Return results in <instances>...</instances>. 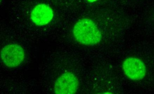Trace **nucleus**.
I'll use <instances>...</instances> for the list:
<instances>
[{"label": "nucleus", "mask_w": 154, "mask_h": 94, "mask_svg": "<svg viewBox=\"0 0 154 94\" xmlns=\"http://www.w3.org/2000/svg\"><path fill=\"white\" fill-rule=\"evenodd\" d=\"M98 1V0H86V2H88L89 3H93Z\"/></svg>", "instance_id": "nucleus-6"}, {"label": "nucleus", "mask_w": 154, "mask_h": 94, "mask_svg": "<svg viewBox=\"0 0 154 94\" xmlns=\"http://www.w3.org/2000/svg\"><path fill=\"white\" fill-rule=\"evenodd\" d=\"M72 33L77 42L88 46L98 44L102 38L101 32L97 25L92 20L87 18L80 19L75 24Z\"/></svg>", "instance_id": "nucleus-1"}, {"label": "nucleus", "mask_w": 154, "mask_h": 94, "mask_svg": "<svg viewBox=\"0 0 154 94\" xmlns=\"http://www.w3.org/2000/svg\"><path fill=\"white\" fill-rule=\"evenodd\" d=\"M122 69L126 76L133 80L142 79L146 73V68L144 62L134 57L127 58L124 61Z\"/></svg>", "instance_id": "nucleus-4"}, {"label": "nucleus", "mask_w": 154, "mask_h": 94, "mask_svg": "<svg viewBox=\"0 0 154 94\" xmlns=\"http://www.w3.org/2000/svg\"><path fill=\"white\" fill-rule=\"evenodd\" d=\"M103 94H112V93H110V92H106V93H104Z\"/></svg>", "instance_id": "nucleus-7"}, {"label": "nucleus", "mask_w": 154, "mask_h": 94, "mask_svg": "<svg viewBox=\"0 0 154 94\" xmlns=\"http://www.w3.org/2000/svg\"><path fill=\"white\" fill-rule=\"evenodd\" d=\"M2 0H0V2H1V3H2Z\"/></svg>", "instance_id": "nucleus-8"}, {"label": "nucleus", "mask_w": 154, "mask_h": 94, "mask_svg": "<svg viewBox=\"0 0 154 94\" xmlns=\"http://www.w3.org/2000/svg\"><path fill=\"white\" fill-rule=\"evenodd\" d=\"M54 17V11L51 6L45 3L37 5L30 13L31 21L38 26H43L50 23Z\"/></svg>", "instance_id": "nucleus-5"}, {"label": "nucleus", "mask_w": 154, "mask_h": 94, "mask_svg": "<svg viewBox=\"0 0 154 94\" xmlns=\"http://www.w3.org/2000/svg\"><path fill=\"white\" fill-rule=\"evenodd\" d=\"M2 60L7 67H16L24 61L25 52L21 45L11 43L4 46L1 52Z\"/></svg>", "instance_id": "nucleus-2"}, {"label": "nucleus", "mask_w": 154, "mask_h": 94, "mask_svg": "<svg viewBox=\"0 0 154 94\" xmlns=\"http://www.w3.org/2000/svg\"><path fill=\"white\" fill-rule=\"evenodd\" d=\"M77 77L71 72L62 74L57 80L54 86V91L56 94H74L79 87Z\"/></svg>", "instance_id": "nucleus-3"}]
</instances>
